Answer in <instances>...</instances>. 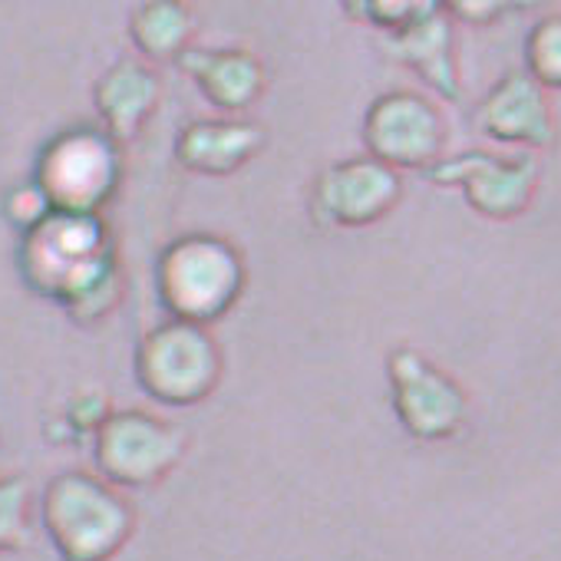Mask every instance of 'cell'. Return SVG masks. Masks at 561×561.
Segmentation results:
<instances>
[{
	"instance_id": "6da1fadb",
	"label": "cell",
	"mask_w": 561,
	"mask_h": 561,
	"mask_svg": "<svg viewBox=\"0 0 561 561\" xmlns=\"http://www.w3.org/2000/svg\"><path fill=\"white\" fill-rule=\"evenodd\" d=\"M18 264L27 285L64 305L77 324L103 321L123 301L116 248L100 215H47L24 234Z\"/></svg>"
},
{
	"instance_id": "7a4b0ae2",
	"label": "cell",
	"mask_w": 561,
	"mask_h": 561,
	"mask_svg": "<svg viewBox=\"0 0 561 561\" xmlns=\"http://www.w3.org/2000/svg\"><path fill=\"white\" fill-rule=\"evenodd\" d=\"M41 525L60 561H110L133 538L136 512L106 479L70 469L47 482Z\"/></svg>"
},
{
	"instance_id": "3957f363",
	"label": "cell",
	"mask_w": 561,
	"mask_h": 561,
	"mask_svg": "<svg viewBox=\"0 0 561 561\" xmlns=\"http://www.w3.org/2000/svg\"><path fill=\"white\" fill-rule=\"evenodd\" d=\"M244 288L241 254L215 234L175 238L156 264V291L172 321L211 324L238 301Z\"/></svg>"
},
{
	"instance_id": "277c9868",
	"label": "cell",
	"mask_w": 561,
	"mask_h": 561,
	"mask_svg": "<svg viewBox=\"0 0 561 561\" xmlns=\"http://www.w3.org/2000/svg\"><path fill=\"white\" fill-rule=\"evenodd\" d=\"M123 179L119 146L93 126H77L54 136L34 165V185L47 195L54 211L100 215Z\"/></svg>"
},
{
	"instance_id": "5b68a950",
	"label": "cell",
	"mask_w": 561,
	"mask_h": 561,
	"mask_svg": "<svg viewBox=\"0 0 561 561\" xmlns=\"http://www.w3.org/2000/svg\"><path fill=\"white\" fill-rule=\"evenodd\" d=\"M136 380L156 403H202L221 380L218 341L208 334V328L169 318L139 341Z\"/></svg>"
},
{
	"instance_id": "8992f818",
	"label": "cell",
	"mask_w": 561,
	"mask_h": 561,
	"mask_svg": "<svg viewBox=\"0 0 561 561\" xmlns=\"http://www.w3.org/2000/svg\"><path fill=\"white\" fill-rule=\"evenodd\" d=\"M185 453V433L146 410L106 413L93 430L96 476L116 489H146L162 482Z\"/></svg>"
},
{
	"instance_id": "52a82bcc",
	"label": "cell",
	"mask_w": 561,
	"mask_h": 561,
	"mask_svg": "<svg viewBox=\"0 0 561 561\" xmlns=\"http://www.w3.org/2000/svg\"><path fill=\"white\" fill-rule=\"evenodd\" d=\"M364 142L370 159L397 169H433L446 146V123L439 110L410 90L383 93L364 116Z\"/></svg>"
},
{
	"instance_id": "ba28073f",
	"label": "cell",
	"mask_w": 561,
	"mask_h": 561,
	"mask_svg": "<svg viewBox=\"0 0 561 561\" xmlns=\"http://www.w3.org/2000/svg\"><path fill=\"white\" fill-rule=\"evenodd\" d=\"M393 410L403 430L416 439H449L466 423V393L462 387L433 367L420 351L397 347L387 360Z\"/></svg>"
},
{
	"instance_id": "9c48e42d",
	"label": "cell",
	"mask_w": 561,
	"mask_h": 561,
	"mask_svg": "<svg viewBox=\"0 0 561 561\" xmlns=\"http://www.w3.org/2000/svg\"><path fill=\"white\" fill-rule=\"evenodd\" d=\"M403 195L400 175L377 159H347L321 172L311 192V208L328 225L360 228L397 208Z\"/></svg>"
},
{
	"instance_id": "30bf717a",
	"label": "cell",
	"mask_w": 561,
	"mask_h": 561,
	"mask_svg": "<svg viewBox=\"0 0 561 561\" xmlns=\"http://www.w3.org/2000/svg\"><path fill=\"white\" fill-rule=\"evenodd\" d=\"M436 182H456L466 202L485 218H515L528 208L535 195V165L528 159H499L485 152H469L453 162L430 169Z\"/></svg>"
},
{
	"instance_id": "8fae6325",
	"label": "cell",
	"mask_w": 561,
	"mask_h": 561,
	"mask_svg": "<svg viewBox=\"0 0 561 561\" xmlns=\"http://www.w3.org/2000/svg\"><path fill=\"white\" fill-rule=\"evenodd\" d=\"M476 126L489 139L512 142V146L545 149L554 139V123H551L548 96H545V90L525 70L505 73L485 93V100L476 110Z\"/></svg>"
},
{
	"instance_id": "7c38bea8",
	"label": "cell",
	"mask_w": 561,
	"mask_h": 561,
	"mask_svg": "<svg viewBox=\"0 0 561 561\" xmlns=\"http://www.w3.org/2000/svg\"><path fill=\"white\" fill-rule=\"evenodd\" d=\"M159 77L149 64L142 60H119L113 64L93 87V106L100 113L103 133L123 146L133 142L146 119L156 113L159 106Z\"/></svg>"
},
{
	"instance_id": "4fadbf2b",
	"label": "cell",
	"mask_w": 561,
	"mask_h": 561,
	"mask_svg": "<svg viewBox=\"0 0 561 561\" xmlns=\"http://www.w3.org/2000/svg\"><path fill=\"white\" fill-rule=\"evenodd\" d=\"M264 146V129L244 119H198L182 129L175 159L198 175L238 172Z\"/></svg>"
},
{
	"instance_id": "5bb4252c",
	"label": "cell",
	"mask_w": 561,
	"mask_h": 561,
	"mask_svg": "<svg viewBox=\"0 0 561 561\" xmlns=\"http://www.w3.org/2000/svg\"><path fill=\"white\" fill-rule=\"evenodd\" d=\"M179 67L195 80L205 100L225 113L248 110L264 87V70L248 50H202L185 54Z\"/></svg>"
},
{
	"instance_id": "9a60e30c",
	"label": "cell",
	"mask_w": 561,
	"mask_h": 561,
	"mask_svg": "<svg viewBox=\"0 0 561 561\" xmlns=\"http://www.w3.org/2000/svg\"><path fill=\"white\" fill-rule=\"evenodd\" d=\"M390 47L439 96L459 100V77H456V57H453V27H449L446 8L436 4L413 27H407L400 34H390Z\"/></svg>"
},
{
	"instance_id": "2e32d148",
	"label": "cell",
	"mask_w": 561,
	"mask_h": 561,
	"mask_svg": "<svg viewBox=\"0 0 561 561\" xmlns=\"http://www.w3.org/2000/svg\"><path fill=\"white\" fill-rule=\"evenodd\" d=\"M195 34V18L185 4L156 0L142 4L129 18V37L146 60H182Z\"/></svg>"
},
{
	"instance_id": "e0dca14e",
	"label": "cell",
	"mask_w": 561,
	"mask_h": 561,
	"mask_svg": "<svg viewBox=\"0 0 561 561\" xmlns=\"http://www.w3.org/2000/svg\"><path fill=\"white\" fill-rule=\"evenodd\" d=\"M34 525V492L24 476L0 479V554L21 551L31 541Z\"/></svg>"
},
{
	"instance_id": "ac0fdd59",
	"label": "cell",
	"mask_w": 561,
	"mask_h": 561,
	"mask_svg": "<svg viewBox=\"0 0 561 561\" xmlns=\"http://www.w3.org/2000/svg\"><path fill=\"white\" fill-rule=\"evenodd\" d=\"M525 73L541 90H561V14H548L528 31Z\"/></svg>"
},
{
	"instance_id": "d6986e66",
	"label": "cell",
	"mask_w": 561,
	"mask_h": 561,
	"mask_svg": "<svg viewBox=\"0 0 561 561\" xmlns=\"http://www.w3.org/2000/svg\"><path fill=\"white\" fill-rule=\"evenodd\" d=\"M433 8H436L433 0H370V4L364 8V14L377 27H383L390 34H400V31L413 27L420 18H426Z\"/></svg>"
},
{
	"instance_id": "ffe728a7",
	"label": "cell",
	"mask_w": 561,
	"mask_h": 561,
	"mask_svg": "<svg viewBox=\"0 0 561 561\" xmlns=\"http://www.w3.org/2000/svg\"><path fill=\"white\" fill-rule=\"evenodd\" d=\"M4 215H8L11 225H18V228L27 234V231L37 228L47 215H54V208H50L47 195H44L34 182H27V185H18V188L8 192V198H4Z\"/></svg>"
},
{
	"instance_id": "44dd1931",
	"label": "cell",
	"mask_w": 561,
	"mask_h": 561,
	"mask_svg": "<svg viewBox=\"0 0 561 561\" xmlns=\"http://www.w3.org/2000/svg\"><path fill=\"white\" fill-rule=\"evenodd\" d=\"M446 14L459 18L466 24H489L505 14V4H495V0H453Z\"/></svg>"
}]
</instances>
